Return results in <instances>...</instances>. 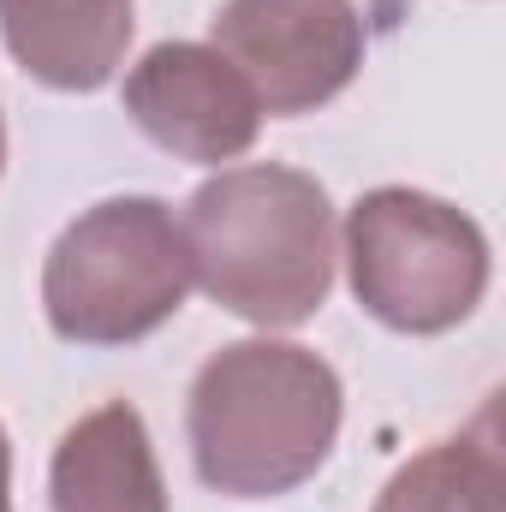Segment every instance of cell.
<instances>
[{
  "instance_id": "10",
  "label": "cell",
  "mask_w": 506,
  "mask_h": 512,
  "mask_svg": "<svg viewBox=\"0 0 506 512\" xmlns=\"http://www.w3.org/2000/svg\"><path fill=\"white\" fill-rule=\"evenodd\" d=\"M0 512H12V441L0 429Z\"/></svg>"
},
{
  "instance_id": "8",
  "label": "cell",
  "mask_w": 506,
  "mask_h": 512,
  "mask_svg": "<svg viewBox=\"0 0 506 512\" xmlns=\"http://www.w3.org/2000/svg\"><path fill=\"white\" fill-rule=\"evenodd\" d=\"M131 0H0L6 54L48 90H102L131 48Z\"/></svg>"
},
{
  "instance_id": "9",
  "label": "cell",
  "mask_w": 506,
  "mask_h": 512,
  "mask_svg": "<svg viewBox=\"0 0 506 512\" xmlns=\"http://www.w3.org/2000/svg\"><path fill=\"white\" fill-rule=\"evenodd\" d=\"M376 512H506V459L495 411H483L477 429L447 435L417 459H405L376 495Z\"/></svg>"
},
{
  "instance_id": "1",
  "label": "cell",
  "mask_w": 506,
  "mask_h": 512,
  "mask_svg": "<svg viewBox=\"0 0 506 512\" xmlns=\"http://www.w3.org/2000/svg\"><path fill=\"white\" fill-rule=\"evenodd\" d=\"M346 393L328 358L292 340L221 346L185 399L191 465L215 495L274 501L304 489L340 441Z\"/></svg>"
},
{
  "instance_id": "6",
  "label": "cell",
  "mask_w": 506,
  "mask_h": 512,
  "mask_svg": "<svg viewBox=\"0 0 506 512\" xmlns=\"http://www.w3.org/2000/svg\"><path fill=\"white\" fill-rule=\"evenodd\" d=\"M120 102L149 143L197 167L239 161L262 131L251 84L209 42H155L126 72Z\"/></svg>"
},
{
  "instance_id": "2",
  "label": "cell",
  "mask_w": 506,
  "mask_h": 512,
  "mask_svg": "<svg viewBox=\"0 0 506 512\" xmlns=\"http://www.w3.org/2000/svg\"><path fill=\"white\" fill-rule=\"evenodd\" d=\"M179 227L191 245V280L256 328H298L334 292V203L322 179L298 167H221L191 191Z\"/></svg>"
},
{
  "instance_id": "4",
  "label": "cell",
  "mask_w": 506,
  "mask_h": 512,
  "mask_svg": "<svg viewBox=\"0 0 506 512\" xmlns=\"http://www.w3.org/2000/svg\"><path fill=\"white\" fill-rule=\"evenodd\" d=\"M352 298L393 334H447L489 292V239L447 197L376 185L346 215Z\"/></svg>"
},
{
  "instance_id": "5",
  "label": "cell",
  "mask_w": 506,
  "mask_h": 512,
  "mask_svg": "<svg viewBox=\"0 0 506 512\" xmlns=\"http://www.w3.org/2000/svg\"><path fill=\"white\" fill-rule=\"evenodd\" d=\"M209 30V48L239 66L256 108L280 120L328 108L358 78L370 48L352 0H227Z\"/></svg>"
},
{
  "instance_id": "11",
  "label": "cell",
  "mask_w": 506,
  "mask_h": 512,
  "mask_svg": "<svg viewBox=\"0 0 506 512\" xmlns=\"http://www.w3.org/2000/svg\"><path fill=\"white\" fill-rule=\"evenodd\" d=\"M0 167H6V126H0Z\"/></svg>"
},
{
  "instance_id": "7",
  "label": "cell",
  "mask_w": 506,
  "mask_h": 512,
  "mask_svg": "<svg viewBox=\"0 0 506 512\" xmlns=\"http://www.w3.org/2000/svg\"><path fill=\"white\" fill-rule=\"evenodd\" d=\"M54 512H167V483L149 447V423L131 399L84 411L48 465Z\"/></svg>"
},
{
  "instance_id": "3",
  "label": "cell",
  "mask_w": 506,
  "mask_h": 512,
  "mask_svg": "<svg viewBox=\"0 0 506 512\" xmlns=\"http://www.w3.org/2000/svg\"><path fill=\"white\" fill-rule=\"evenodd\" d=\"M191 245L161 197H108L84 209L42 262L48 328L72 346H131L179 316Z\"/></svg>"
}]
</instances>
